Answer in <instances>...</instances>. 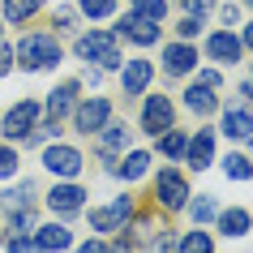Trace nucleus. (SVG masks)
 <instances>
[{
	"mask_svg": "<svg viewBox=\"0 0 253 253\" xmlns=\"http://www.w3.org/2000/svg\"><path fill=\"white\" fill-rule=\"evenodd\" d=\"M65 60V43H60V35H52V30H30V35H22L13 47V65L26 69V73H47V69H56Z\"/></svg>",
	"mask_w": 253,
	"mask_h": 253,
	"instance_id": "nucleus-1",
	"label": "nucleus"
},
{
	"mask_svg": "<svg viewBox=\"0 0 253 253\" xmlns=\"http://www.w3.org/2000/svg\"><path fill=\"white\" fill-rule=\"evenodd\" d=\"M73 56L86 60V65L99 60L103 73H116V69L125 65V56H120V39L112 35V30H86V35H78V39H73Z\"/></svg>",
	"mask_w": 253,
	"mask_h": 253,
	"instance_id": "nucleus-2",
	"label": "nucleus"
},
{
	"mask_svg": "<svg viewBox=\"0 0 253 253\" xmlns=\"http://www.w3.org/2000/svg\"><path fill=\"white\" fill-rule=\"evenodd\" d=\"M43 168L56 176V180H78L82 168H86V155H82L78 146H69V142H47L43 146Z\"/></svg>",
	"mask_w": 253,
	"mask_h": 253,
	"instance_id": "nucleus-3",
	"label": "nucleus"
},
{
	"mask_svg": "<svg viewBox=\"0 0 253 253\" xmlns=\"http://www.w3.org/2000/svg\"><path fill=\"white\" fill-rule=\"evenodd\" d=\"M189 198H193V193H189V180H185L180 172H176V168H163V172L155 176V206H159L163 214L185 211V206H189Z\"/></svg>",
	"mask_w": 253,
	"mask_h": 253,
	"instance_id": "nucleus-4",
	"label": "nucleus"
},
{
	"mask_svg": "<svg viewBox=\"0 0 253 253\" xmlns=\"http://www.w3.org/2000/svg\"><path fill=\"white\" fill-rule=\"evenodd\" d=\"M133 214H137L133 198H129V193H120V198H112L107 206H94V211H86V219H90V232H125Z\"/></svg>",
	"mask_w": 253,
	"mask_h": 253,
	"instance_id": "nucleus-5",
	"label": "nucleus"
},
{
	"mask_svg": "<svg viewBox=\"0 0 253 253\" xmlns=\"http://www.w3.org/2000/svg\"><path fill=\"white\" fill-rule=\"evenodd\" d=\"M39 120H43V103L39 99H17V103L0 116V133L9 137V142H22Z\"/></svg>",
	"mask_w": 253,
	"mask_h": 253,
	"instance_id": "nucleus-6",
	"label": "nucleus"
},
{
	"mask_svg": "<svg viewBox=\"0 0 253 253\" xmlns=\"http://www.w3.org/2000/svg\"><path fill=\"white\" fill-rule=\"evenodd\" d=\"M129 133H133V129H129V125H120V120H107L103 129L94 133V155L103 159V172H112L116 159L129 150Z\"/></svg>",
	"mask_w": 253,
	"mask_h": 253,
	"instance_id": "nucleus-7",
	"label": "nucleus"
},
{
	"mask_svg": "<svg viewBox=\"0 0 253 253\" xmlns=\"http://www.w3.org/2000/svg\"><path fill=\"white\" fill-rule=\"evenodd\" d=\"M73 129L86 137H94L99 129H103L107 120H112V99H103V94H90V99H78V107H73Z\"/></svg>",
	"mask_w": 253,
	"mask_h": 253,
	"instance_id": "nucleus-8",
	"label": "nucleus"
},
{
	"mask_svg": "<svg viewBox=\"0 0 253 253\" xmlns=\"http://www.w3.org/2000/svg\"><path fill=\"white\" fill-rule=\"evenodd\" d=\"M43 202H47V211H52L56 219H73V214L86 211V189L73 185V180H56L52 193H47Z\"/></svg>",
	"mask_w": 253,
	"mask_h": 253,
	"instance_id": "nucleus-9",
	"label": "nucleus"
},
{
	"mask_svg": "<svg viewBox=\"0 0 253 253\" xmlns=\"http://www.w3.org/2000/svg\"><path fill=\"white\" fill-rule=\"evenodd\" d=\"M116 39H129L137 43V47H155V43L163 39V22H150V17H137V13H125L116 22V30H112Z\"/></svg>",
	"mask_w": 253,
	"mask_h": 253,
	"instance_id": "nucleus-10",
	"label": "nucleus"
},
{
	"mask_svg": "<svg viewBox=\"0 0 253 253\" xmlns=\"http://www.w3.org/2000/svg\"><path fill=\"white\" fill-rule=\"evenodd\" d=\"M78 94H82V82L78 78L52 86V90H47V103H43V120H52V125L69 120V116H73V107H78Z\"/></svg>",
	"mask_w": 253,
	"mask_h": 253,
	"instance_id": "nucleus-11",
	"label": "nucleus"
},
{
	"mask_svg": "<svg viewBox=\"0 0 253 253\" xmlns=\"http://www.w3.org/2000/svg\"><path fill=\"white\" fill-rule=\"evenodd\" d=\"M172 125H176V103L168 94H146V103H142V133L159 137Z\"/></svg>",
	"mask_w": 253,
	"mask_h": 253,
	"instance_id": "nucleus-12",
	"label": "nucleus"
},
{
	"mask_svg": "<svg viewBox=\"0 0 253 253\" xmlns=\"http://www.w3.org/2000/svg\"><path fill=\"white\" fill-rule=\"evenodd\" d=\"M193 69H198V47H193V43H168V47H163V73H168V78H189V73H193Z\"/></svg>",
	"mask_w": 253,
	"mask_h": 253,
	"instance_id": "nucleus-13",
	"label": "nucleus"
},
{
	"mask_svg": "<svg viewBox=\"0 0 253 253\" xmlns=\"http://www.w3.org/2000/svg\"><path fill=\"white\" fill-rule=\"evenodd\" d=\"M206 56L219 60V65H236L240 56H245V43L232 30H214V35H206Z\"/></svg>",
	"mask_w": 253,
	"mask_h": 253,
	"instance_id": "nucleus-14",
	"label": "nucleus"
},
{
	"mask_svg": "<svg viewBox=\"0 0 253 253\" xmlns=\"http://www.w3.org/2000/svg\"><path fill=\"white\" fill-rule=\"evenodd\" d=\"M185 163L193 172H206L214 163V129H198V133L185 142Z\"/></svg>",
	"mask_w": 253,
	"mask_h": 253,
	"instance_id": "nucleus-15",
	"label": "nucleus"
},
{
	"mask_svg": "<svg viewBox=\"0 0 253 253\" xmlns=\"http://www.w3.org/2000/svg\"><path fill=\"white\" fill-rule=\"evenodd\" d=\"M150 78H155V65L150 60H129V65H120V90L129 94V99H137V94H146V86H150Z\"/></svg>",
	"mask_w": 253,
	"mask_h": 253,
	"instance_id": "nucleus-16",
	"label": "nucleus"
},
{
	"mask_svg": "<svg viewBox=\"0 0 253 253\" xmlns=\"http://www.w3.org/2000/svg\"><path fill=\"white\" fill-rule=\"evenodd\" d=\"M35 245H39L43 253H65V249H73V232H69L65 219H56V223H39V227H35Z\"/></svg>",
	"mask_w": 253,
	"mask_h": 253,
	"instance_id": "nucleus-17",
	"label": "nucleus"
},
{
	"mask_svg": "<svg viewBox=\"0 0 253 253\" xmlns=\"http://www.w3.org/2000/svg\"><path fill=\"white\" fill-rule=\"evenodd\" d=\"M223 133L232 137V142H245V137H253V107H245V103H227V107H223Z\"/></svg>",
	"mask_w": 253,
	"mask_h": 253,
	"instance_id": "nucleus-18",
	"label": "nucleus"
},
{
	"mask_svg": "<svg viewBox=\"0 0 253 253\" xmlns=\"http://www.w3.org/2000/svg\"><path fill=\"white\" fill-rule=\"evenodd\" d=\"M146 172H150V155H146V150H125V155L116 159V168H112V176L129 180V185H133V180H142Z\"/></svg>",
	"mask_w": 253,
	"mask_h": 253,
	"instance_id": "nucleus-19",
	"label": "nucleus"
},
{
	"mask_svg": "<svg viewBox=\"0 0 253 253\" xmlns=\"http://www.w3.org/2000/svg\"><path fill=\"white\" fill-rule=\"evenodd\" d=\"M185 107L193 112V116H211L214 107H219V94H214L211 86L193 82V86H185Z\"/></svg>",
	"mask_w": 253,
	"mask_h": 253,
	"instance_id": "nucleus-20",
	"label": "nucleus"
},
{
	"mask_svg": "<svg viewBox=\"0 0 253 253\" xmlns=\"http://www.w3.org/2000/svg\"><path fill=\"white\" fill-rule=\"evenodd\" d=\"M214 219H219V232H223L227 240H240L245 232H249V223H253V214H249V211H240V206H232V211H219Z\"/></svg>",
	"mask_w": 253,
	"mask_h": 253,
	"instance_id": "nucleus-21",
	"label": "nucleus"
},
{
	"mask_svg": "<svg viewBox=\"0 0 253 253\" xmlns=\"http://www.w3.org/2000/svg\"><path fill=\"white\" fill-rule=\"evenodd\" d=\"M35 202H39V189L30 185V180H22V185H13V189L0 193V206H4V211H26V206H35Z\"/></svg>",
	"mask_w": 253,
	"mask_h": 253,
	"instance_id": "nucleus-22",
	"label": "nucleus"
},
{
	"mask_svg": "<svg viewBox=\"0 0 253 253\" xmlns=\"http://www.w3.org/2000/svg\"><path fill=\"white\" fill-rule=\"evenodd\" d=\"M43 9V0H4V9H0V17L9 22V26H26L30 17Z\"/></svg>",
	"mask_w": 253,
	"mask_h": 253,
	"instance_id": "nucleus-23",
	"label": "nucleus"
},
{
	"mask_svg": "<svg viewBox=\"0 0 253 253\" xmlns=\"http://www.w3.org/2000/svg\"><path fill=\"white\" fill-rule=\"evenodd\" d=\"M176 253H214V240L211 232H202V223H193V232H185L176 240Z\"/></svg>",
	"mask_w": 253,
	"mask_h": 253,
	"instance_id": "nucleus-24",
	"label": "nucleus"
},
{
	"mask_svg": "<svg viewBox=\"0 0 253 253\" xmlns=\"http://www.w3.org/2000/svg\"><path fill=\"white\" fill-rule=\"evenodd\" d=\"M185 142H189V137L172 125V129H163V133H159V155H163V159H172V163H180V159H185Z\"/></svg>",
	"mask_w": 253,
	"mask_h": 253,
	"instance_id": "nucleus-25",
	"label": "nucleus"
},
{
	"mask_svg": "<svg viewBox=\"0 0 253 253\" xmlns=\"http://www.w3.org/2000/svg\"><path fill=\"white\" fill-rule=\"evenodd\" d=\"M35 227H39L35 206H26V211H9V232H13V236H35Z\"/></svg>",
	"mask_w": 253,
	"mask_h": 253,
	"instance_id": "nucleus-26",
	"label": "nucleus"
},
{
	"mask_svg": "<svg viewBox=\"0 0 253 253\" xmlns=\"http://www.w3.org/2000/svg\"><path fill=\"white\" fill-rule=\"evenodd\" d=\"M223 176H227V180H253V163H249V155L232 150V155L223 159Z\"/></svg>",
	"mask_w": 253,
	"mask_h": 253,
	"instance_id": "nucleus-27",
	"label": "nucleus"
},
{
	"mask_svg": "<svg viewBox=\"0 0 253 253\" xmlns=\"http://www.w3.org/2000/svg\"><path fill=\"white\" fill-rule=\"evenodd\" d=\"M129 13L150 17V22H163V17H168V0H129Z\"/></svg>",
	"mask_w": 253,
	"mask_h": 253,
	"instance_id": "nucleus-28",
	"label": "nucleus"
},
{
	"mask_svg": "<svg viewBox=\"0 0 253 253\" xmlns=\"http://www.w3.org/2000/svg\"><path fill=\"white\" fill-rule=\"evenodd\" d=\"M78 13L90 17V22H103V17L116 13V0H78Z\"/></svg>",
	"mask_w": 253,
	"mask_h": 253,
	"instance_id": "nucleus-29",
	"label": "nucleus"
},
{
	"mask_svg": "<svg viewBox=\"0 0 253 253\" xmlns=\"http://www.w3.org/2000/svg\"><path fill=\"white\" fill-rule=\"evenodd\" d=\"M185 211H189V219H193V223H211L214 214H219V206H214V198H211V193H202L198 202H189Z\"/></svg>",
	"mask_w": 253,
	"mask_h": 253,
	"instance_id": "nucleus-30",
	"label": "nucleus"
},
{
	"mask_svg": "<svg viewBox=\"0 0 253 253\" xmlns=\"http://www.w3.org/2000/svg\"><path fill=\"white\" fill-rule=\"evenodd\" d=\"M17 150H13V142H0V180H9V176H17Z\"/></svg>",
	"mask_w": 253,
	"mask_h": 253,
	"instance_id": "nucleus-31",
	"label": "nucleus"
},
{
	"mask_svg": "<svg viewBox=\"0 0 253 253\" xmlns=\"http://www.w3.org/2000/svg\"><path fill=\"white\" fill-rule=\"evenodd\" d=\"M176 35H180L185 43H189V39H198V35H202V17H189V13H185L180 22H176Z\"/></svg>",
	"mask_w": 253,
	"mask_h": 253,
	"instance_id": "nucleus-32",
	"label": "nucleus"
},
{
	"mask_svg": "<svg viewBox=\"0 0 253 253\" xmlns=\"http://www.w3.org/2000/svg\"><path fill=\"white\" fill-rule=\"evenodd\" d=\"M52 26H56V35H69V30L78 26V13H73V9H56Z\"/></svg>",
	"mask_w": 253,
	"mask_h": 253,
	"instance_id": "nucleus-33",
	"label": "nucleus"
},
{
	"mask_svg": "<svg viewBox=\"0 0 253 253\" xmlns=\"http://www.w3.org/2000/svg\"><path fill=\"white\" fill-rule=\"evenodd\" d=\"M150 253H176V236L163 227V236H155V245H150Z\"/></svg>",
	"mask_w": 253,
	"mask_h": 253,
	"instance_id": "nucleus-34",
	"label": "nucleus"
},
{
	"mask_svg": "<svg viewBox=\"0 0 253 253\" xmlns=\"http://www.w3.org/2000/svg\"><path fill=\"white\" fill-rule=\"evenodd\" d=\"M214 9V0H185V13L189 17H206Z\"/></svg>",
	"mask_w": 253,
	"mask_h": 253,
	"instance_id": "nucleus-35",
	"label": "nucleus"
},
{
	"mask_svg": "<svg viewBox=\"0 0 253 253\" xmlns=\"http://www.w3.org/2000/svg\"><path fill=\"white\" fill-rule=\"evenodd\" d=\"M198 82L211 86V90H219V86H223V73H219V69H198Z\"/></svg>",
	"mask_w": 253,
	"mask_h": 253,
	"instance_id": "nucleus-36",
	"label": "nucleus"
},
{
	"mask_svg": "<svg viewBox=\"0 0 253 253\" xmlns=\"http://www.w3.org/2000/svg\"><path fill=\"white\" fill-rule=\"evenodd\" d=\"M9 69H13V47H9V43L0 39V82L9 78Z\"/></svg>",
	"mask_w": 253,
	"mask_h": 253,
	"instance_id": "nucleus-37",
	"label": "nucleus"
},
{
	"mask_svg": "<svg viewBox=\"0 0 253 253\" xmlns=\"http://www.w3.org/2000/svg\"><path fill=\"white\" fill-rule=\"evenodd\" d=\"M219 17H223V26H227V30L240 26V4H223V9H219Z\"/></svg>",
	"mask_w": 253,
	"mask_h": 253,
	"instance_id": "nucleus-38",
	"label": "nucleus"
},
{
	"mask_svg": "<svg viewBox=\"0 0 253 253\" xmlns=\"http://www.w3.org/2000/svg\"><path fill=\"white\" fill-rule=\"evenodd\" d=\"M73 253H107V245H103V240H99V236H90V240H86V245H78V249H73Z\"/></svg>",
	"mask_w": 253,
	"mask_h": 253,
	"instance_id": "nucleus-39",
	"label": "nucleus"
},
{
	"mask_svg": "<svg viewBox=\"0 0 253 253\" xmlns=\"http://www.w3.org/2000/svg\"><path fill=\"white\" fill-rule=\"evenodd\" d=\"M99 82H103V69L99 65H90L86 73H82V86H99Z\"/></svg>",
	"mask_w": 253,
	"mask_h": 253,
	"instance_id": "nucleus-40",
	"label": "nucleus"
},
{
	"mask_svg": "<svg viewBox=\"0 0 253 253\" xmlns=\"http://www.w3.org/2000/svg\"><path fill=\"white\" fill-rule=\"evenodd\" d=\"M107 253H133V245H129V236H120L116 245H107Z\"/></svg>",
	"mask_w": 253,
	"mask_h": 253,
	"instance_id": "nucleus-41",
	"label": "nucleus"
},
{
	"mask_svg": "<svg viewBox=\"0 0 253 253\" xmlns=\"http://www.w3.org/2000/svg\"><path fill=\"white\" fill-rule=\"evenodd\" d=\"M240 43H245V47H253V22L245 26V35H240Z\"/></svg>",
	"mask_w": 253,
	"mask_h": 253,
	"instance_id": "nucleus-42",
	"label": "nucleus"
},
{
	"mask_svg": "<svg viewBox=\"0 0 253 253\" xmlns=\"http://www.w3.org/2000/svg\"><path fill=\"white\" fill-rule=\"evenodd\" d=\"M240 94H245V99L253 103V82H245V86H240Z\"/></svg>",
	"mask_w": 253,
	"mask_h": 253,
	"instance_id": "nucleus-43",
	"label": "nucleus"
},
{
	"mask_svg": "<svg viewBox=\"0 0 253 253\" xmlns=\"http://www.w3.org/2000/svg\"><path fill=\"white\" fill-rule=\"evenodd\" d=\"M4 240H9V227H0V249H4Z\"/></svg>",
	"mask_w": 253,
	"mask_h": 253,
	"instance_id": "nucleus-44",
	"label": "nucleus"
},
{
	"mask_svg": "<svg viewBox=\"0 0 253 253\" xmlns=\"http://www.w3.org/2000/svg\"><path fill=\"white\" fill-rule=\"evenodd\" d=\"M0 35H4V17H0Z\"/></svg>",
	"mask_w": 253,
	"mask_h": 253,
	"instance_id": "nucleus-45",
	"label": "nucleus"
},
{
	"mask_svg": "<svg viewBox=\"0 0 253 253\" xmlns=\"http://www.w3.org/2000/svg\"><path fill=\"white\" fill-rule=\"evenodd\" d=\"M245 4H249V9H253V0H245Z\"/></svg>",
	"mask_w": 253,
	"mask_h": 253,
	"instance_id": "nucleus-46",
	"label": "nucleus"
}]
</instances>
